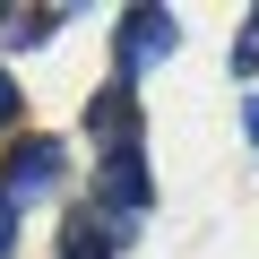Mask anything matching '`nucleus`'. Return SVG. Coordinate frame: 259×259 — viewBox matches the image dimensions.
<instances>
[{"mask_svg":"<svg viewBox=\"0 0 259 259\" xmlns=\"http://www.w3.org/2000/svg\"><path fill=\"white\" fill-rule=\"evenodd\" d=\"M95 199H104L112 233H130V225H139V207H147V164H139V147H130V156H104V173H95Z\"/></svg>","mask_w":259,"mask_h":259,"instance_id":"1","label":"nucleus"},{"mask_svg":"<svg viewBox=\"0 0 259 259\" xmlns=\"http://www.w3.org/2000/svg\"><path fill=\"white\" fill-rule=\"evenodd\" d=\"M0 173H9L0 190H9V199L26 207V199H44V190L61 182V147H52V139H18V147H9V164H0Z\"/></svg>","mask_w":259,"mask_h":259,"instance_id":"2","label":"nucleus"},{"mask_svg":"<svg viewBox=\"0 0 259 259\" xmlns=\"http://www.w3.org/2000/svg\"><path fill=\"white\" fill-rule=\"evenodd\" d=\"M164 52H173V9H130L121 18V69L164 61Z\"/></svg>","mask_w":259,"mask_h":259,"instance_id":"3","label":"nucleus"},{"mask_svg":"<svg viewBox=\"0 0 259 259\" xmlns=\"http://www.w3.org/2000/svg\"><path fill=\"white\" fill-rule=\"evenodd\" d=\"M87 121H95V139H104V156H130V139H139V104H130V87H104Z\"/></svg>","mask_w":259,"mask_h":259,"instance_id":"4","label":"nucleus"},{"mask_svg":"<svg viewBox=\"0 0 259 259\" xmlns=\"http://www.w3.org/2000/svg\"><path fill=\"white\" fill-rule=\"evenodd\" d=\"M61 259H112V242H104V225H95L87 207L61 225Z\"/></svg>","mask_w":259,"mask_h":259,"instance_id":"5","label":"nucleus"},{"mask_svg":"<svg viewBox=\"0 0 259 259\" xmlns=\"http://www.w3.org/2000/svg\"><path fill=\"white\" fill-rule=\"evenodd\" d=\"M61 18H69V9H9V35H0V44H44Z\"/></svg>","mask_w":259,"mask_h":259,"instance_id":"6","label":"nucleus"},{"mask_svg":"<svg viewBox=\"0 0 259 259\" xmlns=\"http://www.w3.org/2000/svg\"><path fill=\"white\" fill-rule=\"evenodd\" d=\"M233 61H242V69H259V9H250V26H242V44H233Z\"/></svg>","mask_w":259,"mask_h":259,"instance_id":"7","label":"nucleus"},{"mask_svg":"<svg viewBox=\"0 0 259 259\" xmlns=\"http://www.w3.org/2000/svg\"><path fill=\"white\" fill-rule=\"evenodd\" d=\"M0 250H18V199L0 190Z\"/></svg>","mask_w":259,"mask_h":259,"instance_id":"8","label":"nucleus"},{"mask_svg":"<svg viewBox=\"0 0 259 259\" xmlns=\"http://www.w3.org/2000/svg\"><path fill=\"white\" fill-rule=\"evenodd\" d=\"M0 121H18V87L9 78H0Z\"/></svg>","mask_w":259,"mask_h":259,"instance_id":"9","label":"nucleus"},{"mask_svg":"<svg viewBox=\"0 0 259 259\" xmlns=\"http://www.w3.org/2000/svg\"><path fill=\"white\" fill-rule=\"evenodd\" d=\"M242 121H250V139H259V95H250V104H242Z\"/></svg>","mask_w":259,"mask_h":259,"instance_id":"10","label":"nucleus"}]
</instances>
